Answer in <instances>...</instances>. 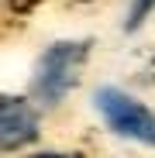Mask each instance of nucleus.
I'll return each mask as SVG.
<instances>
[{
	"instance_id": "f257e3e1",
	"label": "nucleus",
	"mask_w": 155,
	"mask_h": 158,
	"mask_svg": "<svg viewBox=\"0 0 155 158\" xmlns=\"http://www.w3.org/2000/svg\"><path fill=\"white\" fill-rule=\"evenodd\" d=\"M90 59H93V38H52L31 65V76H28V96L41 114H52L59 110L62 103L80 89L83 76L90 69Z\"/></svg>"
},
{
	"instance_id": "f03ea898",
	"label": "nucleus",
	"mask_w": 155,
	"mask_h": 158,
	"mask_svg": "<svg viewBox=\"0 0 155 158\" xmlns=\"http://www.w3.org/2000/svg\"><path fill=\"white\" fill-rule=\"evenodd\" d=\"M93 110H97L100 124L117 141L155 151V107L145 103L138 93L114 86V83H103L93 89Z\"/></svg>"
},
{
	"instance_id": "7ed1b4c3",
	"label": "nucleus",
	"mask_w": 155,
	"mask_h": 158,
	"mask_svg": "<svg viewBox=\"0 0 155 158\" xmlns=\"http://www.w3.org/2000/svg\"><path fill=\"white\" fill-rule=\"evenodd\" d=\"M45 114L24 93H0V155H28L41 148Z\"/></svg>"
},
{
	"instance_id": "20e7f679",
	"label": "nucleus",
	"mask_w": 155,
	"mask_h": 158,
	"mask_svg": "<svg viewBox=\"0 0 155 158\" xmlns=\"http://www.w3.org/2000/svg\"><path fill=\"white\" fill-rule=\"evenodd\" d=\"M152 17H155V0H127L121 28H124V35H138Z\"/></svg>"
},
{
	"instance_id": "39448f33",
	"label": "nucleus",
	"mask_w": 155,
	"mask_h": 158,
	"mask_svg": "<svg viewBox=\"0 0 155 158\" xmlns=\"http://www.w3.org/2000/svg\"><path fill=\"white\" fill-rule=\"evenodd\" d=\"M24 158H83L80 151H66V148H35Z\"/></svg>"
}]
</instances>
